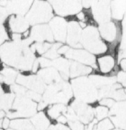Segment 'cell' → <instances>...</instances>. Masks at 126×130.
<instances>
[{
    "instance_id": "obj_1",
    "label": "cell",
    "mask_w": 126,
    "mask_h": 130,
    "mask_svg": "<svg viewBox=\"0 0 126 130\" xmlns=\"http://www.w3.org/2000/svg\"><path fill=\"white\" fill-rule=\"evenodd\" d=\"M0 59L9 66L23 71L32 69L35 55L23 40L5 42L0 46Z\"/></svg>"
},
{
    "instance_id": "obj_2",
    "label": "cell",
    "mask_w": 126,
    "mask_h": 130,
    "mask_svg": "<svg viewBox=\"0 0 126 130\" xmlns=\"http://www.w3.org/2000/svg\"><path fill=\"white\" fill-rule=\"evenodd\" d=\"M73 93L76 100L86 103H92L99 99V92L92 81L87 77H79L72 80Z\"/></svg>"
},
{
    "instance_id": "obj_3",
    "label": "cell",
    "mask_w": 126,
    "mask_h": 130,
    "mask_svg": "<svg viewBox=\"0 0 126 130\" xmlns=\"http://www.w3.org/2000/svg\"><path fill=\"white\" fill-rule=\"evenodd\" d=\"M73 96L72 86L62 80L59 83L48 85L45 89L43 101L46 104H66Z\"/></svg>"
},
{
    "instance_id": "obj_4",
    "label": "cell",
    "mask_w": 126,
    "mask_h": 130,
    "mask_svg": "<svg viewBox=\"0 0 126 130\" xmlns=\"http://www.w3.org/2000/svg\"><path fill=\"white\" fill-rule=\"evenodd\" d=\"M80 42L87 52L92 54H102L108 51V46L101 39L97 28L93 25L87 26L82 31Z\"/></svg>"
},
{
    "instance_id": "obj_5",
    "label": "cell",
    "mask_w": 126,
    "mask_h": 130,
    "mask_svg": "<svg viewBox=\"0 0 126 130\" xmlns=\"http://www.w3.org/2000/svg\"><path fill=\"white\" fill-rule=\"evenodd\" d=\"M54 14L52 6L46 1H36L25 17L30 25H36L38 23H46L53 17Z\"/></svg>"
},
{
    "instance_id": "obj_6",
    "label": "cell",
    "mask_w": 126,
    "mask_h": 130,
    "mask_svg": "<svg viewBox=\"0 0 126 130\" xmlns=\"http://www.w3.org/2000/svg\"><path fill=\"white\" fill-rule=\"evenodd\" d=\"M12 110L9 111V119H22L33 117L36 114L37 104L25 96H18L13 102Z\"/></svg>"
},
{
    "instance_id": "obj_7",
    "label": "cell",
    "mask_w": 126,
    "mask_h": 130,
    "mask_svg": "<svg viewBox=\"0 0 126 130\" xmlns=\"http://www.w3.org/2000/svg\"><path fill=\"white\" fill-rule=\"evenodd\" d=\"M50 4L57 14L63 17L79 13L82 7L79 1H50Z\"/></svg>"
},
{
    "instance_id": "obj_8",
    "label": "cell",
    "mask_w": 126,
    "mask_h": 130,
    "mask_svg": "<svg viewBox=\"0 0 126 130\" xmlns=\"http://www.w3.org/2000/svg\"><path fill=\"white\" fill-rule=\"evenodd\" d=\"M92 15L98 23L109 22L111 17L110 2L106 1H92L90 3Z\"/></svg>"
},
{
    "instance_id": "obj_9",
    "label": "cell",
    "mask_w": 126,
    "mask_h": 130,
    "mask_svg": "<svg viewBox=\"0 0 126 130\" xmlns=\"http://www.w3.org/2000/svg\"><path fill=\"white\" fill-rule=\"evenodd\" d=\"M99 31L101 36L107 42H117L122 36V28L119 23L113 22H108L100 24Z\"/></svg>"
},
{
    "instance_id": "obj_10",
    "label": "cell",
    "mask_w": 126,
    "mask_h": 130,
    "mask_svg": "<svg viewBox=\"0 0 126 130\" xmlns=\"http://www.w3.org/2000/svg\"><path fill=\"white\" fill-rule=\"evenodd\" d=\"M16 82L19 85L24 86L38 93H42L46 89V84L38 76H25L19 74L17 76Z\"/></svg>"
},
{
    "instance_id": "obj_11",
    "label": "cell",
    "mask_w": 126,
    "mask_h": 130,
    "mask_svg": "<svg viewBox=\"0 0 126 130\" xmlns=\"http://www.w3.org/2000/svg\"><path fill=\"white\" fill-rule=\"evenodd\" d=\"M71 107L78 120L83 124H89L94 120V110L86 103L75 100L72 103Z\"/></svg>"
},
{
    "instance_id": "obj_12",
    "label": "cell",
    "mask_w": 126,
    "mask_h": 130,
    "mask_svg": "<svg viewBox=\"0 0 126 130\" xmlns=\"http://www.w3.org/2000/svg\"><path fill=\"white\" fill-rule=\"evenodd\" d=\"M65 55V57L68 59L75 60L78 61V63L79 62V63H82L84 65H90L92 66L94 68H97L95 57H94V55L91 54L85 50L79 49V48L77 49L69 48Z\"/></svg>"
},
{
    "instance_id": "obj_13",
    "label": "cell",
    "mask_w": 126,
    "mask_h": 130,
    "mask_svg": "<svg viewBox=\"0 0 126 130\" xmlns=\"http://www.w3.org/2000/svg\"><path fill=\"white\" fill-rule=\"evenodd\" d=\"M82 30L79 24L77 22L73 20L67 24L66 42L68 45L76 48L82 47L81 42Z\"/></svg>"
},
{
    "instance_id": "obj_14",
    "label": "cell",
    "mask_w": 126,
    "mask_h": 130,
    "mask_svg": "<svg viewBox=\"0 0 126 130\" xmlns=\"http://www.w3.org/2000/svg\"><path fill=\"white\" fill-rule=\"evenodd\" d=\"M49 27L54 39L60 42H65L67 32V23L61 17H54L50 20Z\"/></svg>"
},
{
    "instance_id": "obj_15",
    "label": "cell",
    "mask_w": 126,
    "mask_h": 130,
    "mask_svg": "<svg viewBox=\"0 0 126 130\" xmlns=\"http://www.w3.org/2000/svg\"><path fill=\"white\" fill-rule=\"evenodd\" d=\"M30 38L33 41H36L38 42L44 41L52 42L54 36L49 26L47 25H36L33 26L30 32Z\"/></svg>"
},
{
    "instance_id": "obj_16",
    "label": "cell",
    "mask_w": 126,
    "mask_h": 130,
    "mask_svg": "<svg viewBox=\"0 0 126 130\" xmlns=\"http://www.w3.org/2000/svg\"><path fill=\"white\" fill-rule=\"evenodd\" d=\"M33 3L32 1H7L6 9L8 14H17V15L22 16L29 12Z\"/></svg>"
},
{
    "instance_id": "obj_17",
    "label": "cell",
    "mask_w": 126,
    "mask_h": 130,
    "mask_svg": "<svg viewBox=\"0 0 126 130\" xmlns=\"http://www.w3.org/2000/svg\"><path fill=\"white\" fill-rule=\"evenodd\" d=\"M7 24L10 30L15 33L26 32L30 25L25 17L17 15H11L9 19Z\"/></svg>"
},
{
    "instance_id": "obj_18",
    "label": "cell",
    "mask_w": 126,
    "mask_h": 130,
    "mask_svg": "<svg viewBox=\"0 0 126 130\" xmlns=\"http://www.w3.org/2000/svg\"><path fill=\"white\" fill-rule=\"evenodd\" d=\"M38 76L44 84H48V85L59 83L62 81L61 76L59 71L52 67L41 69L38 72Z\"/></svg>"
},
{
    "instance_id": "obj_19",
    "label": "cell",
    "mask_w": 126,
    "mask_h": 130,
    "mask_svg": "<svg viewBox=\"0 0 126 130\" xmlns=\"http://www.w3.org/2000/svg\"><path fill=\"white\" fill-rule=\"evenodd\" d=\"M97 63L100 71L103 74H108L113 71L115 69L116 60L113 55H106L99 57Z\"/></svg>"
},
{
    "instance_id": "obj_20",
    "label": "cell",
    "mask_w": 126,
    "mask_h": 130,
    "mask_svg": "<svg viewBox=\"0 0 126 130\" xmlns=\"http://www.w3.org/2000/svg\"><path fill=\"white\" fill-rule=\"evenodd\" d=\"M51 66L60 72L63 79H68L70 67V63L68 60L63 58L54 59L51 61Z\"/></svg>"
},
{
    "instance_id": "obj_21",
    "label": "cell",
    "mask_w": 126,
    "mask_h": 130,
    "mask_svg": "<svg viewBox=\"0 0 126 130\" xmlns=\"http://www.w3.org/2000/svg\"><path fill=\"white\" fill-rule=\"evenodd\" d=\"M111 15L117 21L122 20L126 10V1H115L110 3Z\"/></svg>"
},
{
    "instance_id": "obj_22",
    "label": "cell",
    "mask_w": 126,
    "mask_h": 130,
    "mask_svg": "<svg viewBox=\"0 0 126 130\" xmlns=\"http://www.w3.org/2000/svg\"><path fill=\"white\" fill-rule=\"evenodd\" d=\"M30 122L34 128L36 130H46L48 129L50 126L49 120L43 112H40L34 115Z\"/></svg>"
},
{
    "instance_id": "obj_23",
    "label": "cell",
    "mask_w": 126,
    "mask_h": 130,
    "mask_svg": "<svg viewBox=\"0 0 126 130\" xmlns=\"http://www.w3.org/2000/svg\"><path fill=\"white\" fill-rule=\"evenodd\" d=\"M92 72V69L89 66H86L78 62H72L70 63L69 74L72 78L85 76Z\"/></svg>"
},
{
    "instance_id": "obj_24",
    "label": "cell",
    "mask_w": 126,
    "mask_h": 130,
    "mask_svg": "<svg viewBox=\"0 0 126 130\" xmlns=\"http://www.w3.org/2000/svg\"><path fill=\"white\" fill-rule=\"evenodd\" d=\"M11 128L15 130H34L32 123L25 119H16L11 121Z\"/></svg>"
},
{
    "instance_id": "obj_25",
    "label": "cell",
    "mask_w": 126,
    "mask_h": 130,
    "mask_svg": "<svg viewBox=\"0 0 126 130\" xmlns=\"http://www.w3.org/2000/svg\"><path fill=\"white\" fill-rule=\"evenodd\" d=\"M67 107L63 104H54L49 106L47 110V114L49 118L57 120L62 114H64Z\"/></svg>"
},
{
    "instance_id": "obj_26",
    "label": "cell",
    "mask_w": 126,
    "mask_h": 130,
    "mask_svg": "<svg viewBox=\"0 0 126 130\" xmlns=\"http://www.w3.org/2000/svg\"><path fill=\"white\" fill-rule=\"evenodd\" d=\"M17 72L11 68H3L0 71V80L6 84H13Z\"/></svg>"
},
{
    "instance_id": "obj_27",
    "label": "cell",
    "mask_w": 126,
    "mask_h": 130,
    "mask_svg": "<svg viewBox=\"0 0 126 130\" xmlns=\"http://www.w3.org/2000/svg\"><path fill=\"white\" fill-rule=\"evenodd\" d=\"M52 44L47 42H38V43L33 44L31 46V51L33 52L36 51L39 54H44L52 47Z\"/></svg>"
},
{
    "instance_id": "obj_28",
    "label": "cell",
    "mask_w": 126,
    "mask_h": 130,
    "mask_svg": "<svg viewBox=\"0 0 126 130\" xmlns=\"http://www.w3.org/2000/svg\"><path fill=\"white\" fill-rule=\"evenodd\" d=\"M109 109L103 106H97L94 110V115L97 120H102L106 119L109 114Z\"/></svg>"
},
{
    "instance_id": "obj_29",
    "label": "cell",
    "mask_w": 126,
    "mask_h": 130,
    "mask_svg": "<svg viewBox=\"0 0 126 130\" xmlns=\"http://www.w3.org/2000/svg\"><path fill=\"white\" fill-rule=\"evenodd\" d=\"M61 46V43H56L52 44V47L44 54V56L46 58L49 59H49H52V60L54 59H54L57 58L59 55L57 52V51Z\"/></svg>"
},
{
    "instance_id": "obj_30",
    "label": "cell",
    "mask_w": 126,
    "mask_h": 130,
    "mask_svg": "<svg viewBox=\"0 0 126 130\" xmlns=\"http://www.w3.org/2000/svg\"><path fill=\"white\" fill-rule=\"evenodd\" d=\"M115 128V125L108 118L102 120L96 125V130H112Z\"/></svg>"
},
{
    "instance_id": "obj_31",
    "label": "cell",
    "mask_w": 126,
    "mask_h": 130,
    "mask_svg": "<svg viewBox=\"0 0 126 130\" xmlns=\"http://www.w3.org/2000/svg\"><path fill=\"white\" fill-rule=\"evenodd\" d=\"M12 91L16 93L18 96H25V93L26 92V89L24 87L21 86V85H19V84H14V85H12L11 87Z\"/></svg>"
},
{
    "instance_id": "obj_32",
    "label": "cell",
    "mask_w": 126,
    "mask_h": 130,
    "mask_svg": "<svg viewBox=\"0 0 126 130\" xmlns=\"http://www.w3.org/2000/svg\"><path fill=\"white\" fill-rule=\"evenodd\" d=\"M68 125L71 130H84L85 129L84 124L79 120L70 121L68 122Z\"/></svg>"
},
{
    "instance_id": "obj_33",
    "label": "cell",
    "mask_w": 126,
    "mask_h": 130,
    "mask_svg": "<svg viewBox=\"0 0 126 130\" xmlns=\"http://www.w3.org/2000/svg\"><path fill=\"white\" fill-rule=\"evenodd\" d=\"M25 96H26L28 98L30 99L31 100L33 101H38L40 102L41 100V96L39 93L35 92L33 91L29 90L26 91V93L25 94Z\"/></svg>"
},
{
    "instance_id": "obj_34",
    "label": "cell",
    "mask_w": 126,
    "mask_h": 130,
    "mask_svg": "<svg viewBox=\"0 0 126 130\" xmlns=\"http://www.w3.org/2000/svg\"><path fill=\"white\" fill-rule=\"evenodd\" d=\"M99 103H100V106H105L108 108H109V107L111 108L114 106V104H115V101L111 98H104L100 100Z\"/></svg>"
},
{
    "instance_id": "obj_35",
    "label": "cell",
    "mask_w": 126,
    "mask_h": 130,
    "mask_svg": "<svg viewBox=\"0 0 126 130\" xmlns=\"http://www.w3.org/2000/svg\"><path fill=\"white\" fill-rule=\"evenodd\" d=\"M9 37L5 27L2 25H0V45H2L6 40L8 39Z\"/></svg>"
},
{
    "instance_id": "obj_36",
    "label": "cell",
    "mask_w": 126,
    "mask_h": 130,
    "mask_svg": "<svg viewBox=\"0 0 126 130\" xmlns=\"http://www.w3.org/2000/svg\"><path fill=\"white\" fill-rule=\"evenodd\" d=\"M38 60L39 62V64L43 68H46L51 66V61L49 59L46 58H40Z\"/></svg>"
},
{
    "instance_id": "obj_37",
    "label": "cell",
    "mask_w": 126,
    "mask_h": 130,
    "mask_svg": "<svg viewBox=\"0 0 126 130\" xmlns=\"http://www.w3.org/2000/svg\"><path fill=\"white\" fill-rule=\"evenodd\" d=\"M8 13L5 8L0 6V25L1 23H3L7 18Z\"/></svg>"
},
{
    "instance_id": "obj_38",
    "label": "cell",
    "mask_w": 126,
    "mask_h": 130,
    "mask_svg": "<svg viewBox=\"0 0 126 130\" xmlns=\"http://www.w3.org/2000/svg\"><path fill=\"white\" fill-rule=\"evenodd\" d=\"M10 122L9 119V118L5 117L3 119V125H2V128H4V129H8L9 127L10 126Z\"/></svg>"
},
{
    "instance_id": "obj_39",
    "label": "cell",
    "mask_w": 126,
    "mask_h": 130,
    "mask_svg": "<svg viewBox=\"0 0 126 130\" xmlns=\"http://www.w3.org/2000/svg\"><path fill=\"white\" fill-rule=\"evenodd\" d=\"M69 49V48L68 46H67V45H63V46H61L59 48V50L57 51V52L58 54H59V55L65 54L66 52H67Z\"/></svg>"
},
{
    "instance_id": "obj_40",
    "label": "cell",
    "mask_w": 126,
    "mask_h": 130,
    "mask_svg": "<svg viewBox=\"0 0 126 130\" xmlns=\"http://www.w3.org/2000/svg\"><path fill=\"white\" fill-rule=\"evenodd\" d=\"M57 121L59 123L62 124V125H65V124L68 122L67 119H66V117H65L64 115H62V116L59 117L57 119Z\"/></svg>"
},
{
    "instance_id": "obj_41",
    "label": "cell",
    "mask_w": 126,
    "mask_h": 130,
    "mask_svg": "<svg viewBox=\"0 0 126 130\" xmlns=\"http://www.w3.org/2000/svg\"><path fill=\"white\" fill-rule=\"evenodd\" d=\"M47 104H46L45 102H44L43 101H40L38 105H37V109L39 110H43V109H45L46 107H47Z\"/></svg>"
},
{
    "instance_id": "obj_42",
    "label": "cell",
    "mask_w": 126,
    "mask_h": 130,
    "mask_svg": "<svg viewBox=\"0 0 126 130\" xmlns=\"http://www.w3.org/2000/svg\"><path fill=\"white\" fill-rule=\"evenodd\" d=\"M39 62H38V60H35L34 61L33 64L32 69V71L33 72H36L38 69V67H39Z\"/></svg>"
},
{
    "instance_id": "obj_43",
    "label": "cell",
    "mask_w": 126,
    "mask_h": 130,
    "mask_svg": "<svg viewBox=\"0 0 126 130\" xmlns=\"http://www.w3.org/2000/svg\"><path fill=\"white\" fill-rule=\"evenodd\" d=\"M56 126H57L59 130H71L69 127H68L65 125H62V124L58 123L57 125H56Z\"/></svg>"
},
{
    "instance_id": "obj_44",
    "label": "cell",
    "mask_w": 126,
    "mask_h": 130,
    "mask_svg": "<svg viewBox=\"0 0 126 130\" xmlns=\"http://www.w3.org/2000/svg\"><path fill=\"white\" fill-rule=\"evenodd\" d=\"M120 66L121 68L124 71H126V58L122 59L120 61Z\"/></svg>"
},
{
    "instance_id": "obj_45",
    "label": "cell",
    "mask_w": 126,
    "mask_h": 130,
    "mask_svg": "<svg viewBox=\"0 0 126 130\" xmlns=\"http://www.w3.org/2000/svg\"><path fill=\"white\" fill-rule=\"evenodd\" d=\"M6 116V113L5 111L3 110H0V120H2L4 118H5L4 117Z\"/></svg>"
},
{
    "instance_id": "obj_46",
    "label": "cell",
    "mask_w": 126,
    "mask_h": 130,
    "mask_svg": "<svg viewBox=\"0 0 126 130\" xmlns=\"http://www.w3.org/2000/svg\"><path fill=\"white\" fill-rule=\"evenodd\" d=\"M47 130H59L58 128L56 126V125H51L48 128V129Z\"/></svg>"
},
{
    "instance_id": "obj_47",
    "label": "cell",
    "mask_w": 126,
    "mask_h": 130,
    "mask_svg": "<svg viewBox=\"0 0 126 130\" xmlns=\"http://www.w3.org/2000/svg\"><path fill=\"white\" fill-rule=\"evenodd\" d=\"M2 125H3V119L0 120V128H2Z\"/></svg>"
},
{
    "instance_id": "obj_48",
    "label": "cell",
    "mask_w": 126,
    "mask_h": 130,
    "mask_svg": "<svg viewBox=\"0 0 126 130\" xmlns=\"http://www.w3.org/2000/svg\"><path fill=\"white\" fill-rule=\"evenodd\" d=\"M112 130H122V129H119V128H117V129H115V128H114V129H112Z\"/></svg>"
},
{
    "instance_id": "obj_49",
    "label": "cell",
    "mask_w": 126,
    "mask_h": 130,
    "mask_svg": "<svg viewBox=\"0 0 126 130\" xmlns=\"http://www.w3.org/2000/svg\"><path fill=\"white\" fill-rule=\"evenodd\" d=\"M7 130H15V129H12V128H9V129H7Z\"/></svg>"
},
{
    "instance_id": "obj_50",
    "label": "cell",
    "mask_w": 126,
    "mask_h": 130,
    "mask_svg": "<svg viewBox=\"0 0 126 130\" xmlns=\"http://www.w3.org/2000/svg\"><path fill=\"white\" fill-rule=\"evenodd\" d=\"M0 130H4V129H2V128H0Z\"/></svg>"
},
{
    "instance_id": "obj_51",
    "label": "cell",
    "mask_w": 126,
    "mask_h": 130,
    "mask_svg": "<svg viewBox=\"0 0 126 130\" xmlns=\"http://www.w3.org/2000/svg\"><path fill=\"white\" fill-rule=\"evenodd\" d=\"M34 130H36V129H34Z\"/></svg>"
}]
</instances>
